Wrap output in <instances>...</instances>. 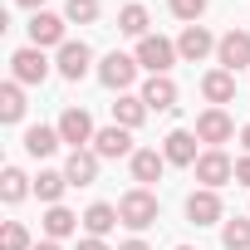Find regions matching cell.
Instances as JSON below:
<instances>
[{
	"label": "cell",
	"mask_w": 250,
	"mask_h": 250,
	"mask_svg": "<svg viewBox=\"0 0 250 250\" xmlns=\"http://www.w3.org/2000/svg\"><path fill=\"white\" fill-rule=\"evenodd\" d=\"M118 216H123V226H128V230H147V226L162 216V206H157V196H152L147 187H133V191H123Z\"/></svg>",
	"instance_id": "cell-1"
},
{
	"label": "cell",
	"mask_w": 250,
	"mask_h": 250,
	"mask_svg": "<svg viewBox=\"0 0 250 250\" xmlns=\"http://www.w3.org/2000/svg\"><path fill=\"white\" fill-rule=\"evenodd\" d=\"M138 59L133 54H123V49H113V54H103V64H98V83L103 88H113V93H128L133 88V79H138Z\"/></svg>",
	"instance_id": "cell-2"
},
{
	"label": "cell",
	"mask_w": 250,
	"mask_h": 250,
	"mask_svg": "<svg viewBox=\"0 0 250 250\" xmlns=\"http://www.w3.org/2000/svg\"><path fill=\"white\" fill-rule=\"evenodd\" d=\"M54 128H59V138L79 152V147H93V138H98V128H93V118H88V108H64L59 113V123H54Z\"/></svg>",
	"instance_id": "cell-3"
},
{
	"label": "cell",
	"mask_w": 250,
	"mask_h": 250,
	"mask_svg": "<svg viewBox=\"0 0 250 250\" xmlns=\"http://www.w3.org/2000/svg\"><path fill=\"white\" fill-rule=\"evenodd\" d=\"M133 59H138L147 74H167V69H172L182 54H177V44H172V40H162V35H147V40H138Z\"/></svg>",
	"instance_id": "cell-4"
},
{
	"label": "cell",
	"mask_w": 250,
	"mask_h": 250,
	"mask_svg": "<svg viewBox=\"0 0 250 250\" xmlns=\"http://www.w3.org/2000/svg\"><path fill=\"white\" fill-rule=\"evenodd\" d=\"M191 172H196V182H201V187H211V191H221L226 182H235V162H230L221 147H206V152L196 157V167H191Z\"/></svg>",
	"instance_id": "cell-5"
},
{
	"label": "cell",
	"mask_w": 250,
	"mask_h": 250,
	"mask_svg": "<svg viewBox=\"0 0 250 250\" xmlns=\"http://www.w3.org/2000/svg\"><path fill=\"white\" fill-rule=\"evenodd\" d=\"M49 69H54V64H49L44 49H35V44H25V49L10 54V74H15V83H44Z\"/></svg>",
	"instance_id": "cell-6"
},
{
	"label": "cell",
	"mask_w": 250,
	"mask_h": 250,
	"mask_svg": "<svg viewBox=\"0 0 250 250\" xmlns=\"http://www.w3.org/2000/svg\"><path fill=\"white\" fill-rule=\"evenodd\" d=\"M88 64H93V49H88L83 40H64L59 54H54V69H59L69 83H79V79L88 74Z\"/></svg>",
	"instance_id": "cell-7"
},
{
	"label": "cell",
	"mask_w": 250,
	"mask_h": 250,
	"mask_svg": "<svg viewBox=\"0 0 250 250\" xmlns=\"http://www.w3.org/2000/svg\"><path fill=\"white\" fill-rule=\"evenodd\" d=\"M216 64L221 69H250V30H226L221 44H216Z\"/></svg>",
	"instance_id": "cell-8"
},
{
	"label": "cell",
	"mask_w": 250,
	"mask_h": 250,
	"mask_svg": "<svg viewBox=\"0 0 250 250\" xmlns=\"http://www.w3.org/2000/svg\"><path fill=\"white\" fill-rule=\"evenodd\" d=\"M187 221H191V226H216V221H226L221 196H216L211 187H196V191L187 196Z\"/></svg>",
	"instance_id": "cell-9"
},
{
	"label": "cell",
	"mask_w": 250,
	"mask_h": 250,
	"mask_svg": "<svg viewBox=\"0 0 250 250\" xmlns=\"http://www.w3.org/2000/svg\"><path fill=\"white\" fill-rule=\"evenodd\" d=\"M196 138H201L206 147H221V143H230V138H235V123H230V113H226V108H206V113L196 118Z\"/></svg>",
	"instance_id": "cell-10"
},
{
	"label": "cell",
	"mask_w": 250,
	"mask_h": 250,
	"mask_svg": "<svg viewBox=\"0 0 250 250\" xmlns=\"http://www.w3.org/2000/svg\"><path fill=\"white\" fill-rule=\"evenodd\" d=\"M216 44H221V40H216L206 25H187V30H182V40H177V54H182L187 64H201L206 54H216Z\"/></svg>",
	"instance_id": "cell-11"
},
{
	"label": "cell",
	"mask_w": 250,
	"mask_h": 250,
	"mask_svg": "<svg viewBox=\"0 0 250 250\" xmlns=\"http://www.w3.org/2000/svg\"><path fill=\"white\" fill-rule=\"evenodd\" d=\"M64 25H69L64 15L35 10V15H30V44H35V49H44V44H54V49H59V44H64Z\"/></svg>",
	"instance_id": "cell-12"
},
{
	"label": "cell",
	"mask_w": 250,
	"mask_h": 250,
	"mask_svg": "<svg viewBox=\"0 0 250 250\" xmlns=\"http://www.w3.org/2000/svg\"><path fill=\"white\" fill-rule=\"evenodd\" d=\"M196 133H187V128H177V133H167V143H162V157H167V167H196Z\"/></svg>",
	"instance_id": "cell-13"
},
{
	"label": "cell",
	"mask_w": 250,
	"mask_h": 250,
	"mask_svg": "<svg viewBox=\"0 0 250 250\" xmlns=\"http://www.w3.org/2000/svg\"><path fill=\"white\" fill-rule=\"evenodd\" d=\"M201 98H206L211 108L235 103V74H230V69H211V74H201Z\"/></svg>",
	"instance_id": "cell-14"
},
{
	"label": "cell",
	"mask_w": 250,
	"mask_h": 250,
	"mask_svg": "<svg viewBox=\"0 0 250 250\" xmlns=\"http://www.w3.org/2000/svg\"><path fill=\"white\" fill-rule=\"evenodd\" d=\"M143 103H147V113H172V108H177V83H172L167 74H147Z\"/></svg>",
	"instance_id": "cell-15"
},
{
	"label": "cell",
	"mask_w": 250,
	"mask_h": 250,
	"mask_svg": "<svg viewBox=\"0 0 250 250\" xmlns=\"http://www.w3.org/2000/svg\"><path fill=\"white\" fill-rule=\"evenodd\" d=\"M128 167H133V182H138V187H152V182H162L167 157H162L157 147H138V152L128 157Z\"/></svg>",
	"instance_id": "cell-16"
},
{
	"label": "cell",
	"mask_w": 250,
	"mask_h": 250,
	"mask_svg": "<svg viewBox=\"0 0 250 250\" xmlns=\"http://www.w3.org/2000/svg\"><path fill=\"white\" fill-rule=\"evenodd\" d=\"M64 177H69V187H93V182H98V152H93V147H79V152H69V162H64Z\"/></svg>",
	"instance_id": "cell-17"
},
{
	"label": "cell",
	"mask_w": 250,
	"mask_h": 250,
	"mask_svg": "<svg viewBox=\"0 0 250 250\" xmlns=\"http://www.w3.org/2000/svg\"><path fill=\"white\" fill-rule=\"evenodd\" d=\"M93 152H98V157H133L138 147H133V133L113 123V128H98V138H93Z\"/></svg>",
	"instance_id": "cell-18"
},
{
	"label": "cell",
	"mask_w": 250,
	"mask_h": 250,
	"mask_svg": "<svg viewBox=\"0 0 250 250\" xmlns=\"http://www.w3.org/2000/svg\"><path fill=\"white\" fill-rule=\"evenodd\" d=\"M40 226H44V240H69V235H74V230L83 226V216H74L69 206H49Z\"/></svg>",
	"instance_id": "cell-19"
},
{
	"label": "cell",
	"mask_w": 250,
	"mask_h": 250,
	"mask_svg": "<svg viewBox=\"0 0 250 250\" xmlns=\"http://www.w3.org/2000/svg\"><path fill=\"white\" fill-rule=\"evenodd\" d=\"M143 118H147V103H143V93H118V103H113V123L118 128H143Z\"/></svg>",
	"instance_id": "cell-20"
},
{
	"label": "cell",
	"mask_w": 250,
	"mask_h": 250,
	"mask_svg": "<svg viewBox=\"0 0 250 250\" xmlns=\"http://www.w3.org/2000/svg\"><path fill=\"white\" fill-rule=\"evenodd\" d=\"M113 226H123L118 206H108V201H93V206L83 211V230H88V235H98V240H103V235H108Z\"/></svg>",
	"instance_id": "cell-21"
},
{
	"label": "cell",
	"mask_w": 250,
	"mask_h": 250,
	"mask_svg": "<svg viewBox=\"0 0 250 250\" xmlns=\"http://www.w3.org/2000/svg\"><path fill=\"white\" fill-rule=\"evenodd\" d=\"M59 143H64V138H59V128H44V123L25 133V152H30V157H54V152H59Z\"/></svg>",
	"instance_id": "cell-22"
},
{
	"label": "cell",
	"mask_w": 250,
	"mask_h": 250,
	"mask_svg": "<svg viewBox=\"0 0 250 250\" xmlns=\"http://www.w3.org/2000/svg\"><path fill=\"white\" fill-rule=\"evenodd\" d=\"M25 118V83H5L0 88V123H20Z\"/></svg>",
	"instance_id": "cell-23"
},
{
	"label": "cell",
	"mask_w": 250,
	"mask_h": 250,
	"mask_svg": "<svg viewBox=\"0 0 250 250\" xmlns=\"http://www.w3.org/2000/svg\"><path fill=\"white\" fill-rule=\"evenodd\" d=\"M0 196H5V206H20L30 196V177L20 167H5V172H0Z\"/></svg>",
	"instance_id": "cell-24"
},
{
	"label": "cell",
	"mask_w": 250,
	"mask_h": 250,
	"mask_svg": "<svg viewBox=\"0 0 250 250\" xmlns=\"http://www.w3.org/2000/svg\"><path fill=\"white\" fill-rule=\"evenodd\" d=\"M221 245H226V250H250V216L221 221Z\"/></svg>",
	"instance_id": "cell-25"
},
{
	"label": "cell",
	"mask_w": 250,
	"mask_h": 250,
	"mask_svg": "<svg viewBox=\"0 0 250 250\" xmlns=\"http://www.w3.org/2000/svg\"><path fill=\"white\" fill-rule=\"evenodd\" d=\"M64 187H69V177H64V172H40V177H35V196H40L44 206H59Z\"/></svg>",
	"instance_id": "cell-26"
},
{
	"label": "cell",
	"mask_w": 250,
	"mask_h": 250,
	"mask_svg": "<svg viewBox=\"0 0 250 250\" xmlns=\"http://www.w3.org/2000/svg\"><path fill=\"white\" fill-rule=\"evenodd\" d=\"M118 30L128 35V40H147V10L143 5H123L118 10Z\"/></svg>",
	"instance_id": "cell-27"
},
{
	"label": "cell",
	"mask_w": 250,
	"mask_h": 250,
	"mask_svg": "<svg viewBox=\"0 0 250 250\" xmlns=\"http://www.w3.org/2000/svg\"><path fill=\"white\" fill-rule=\"evenodd\" d=\"M103 10H98V0H69V5H64V20L69 25H93Z\"/></svg>",
	"instance_id": "cell-28"
},
{
	"label": "cell",
	"mask_w": 250,
	"mask_h": 250,
	"mask_svg": "<svg viewBox=\"0 0 250 250\" xmlns=\"http://www.w3.org/2000/svg\"><path fill=\"white\" fill-rule=\"evenodd\" d=\"M0 250H35V240H30V230L20 221H5V230H0Z\"/></svg>",
	"instance_id": "cell-29"
},
{
	"label": "cell",
	"mask_w": 250,
	"mask_h": 250,
	"mask_svg": "<svg viewBox=\"0 0 250 250\" xmlns=\"http://www.w3.org/2000/svg\"><path fill=\"white\" fill-rule=\"evenodd\" d=\"M167 5H172V15L187 20V25H196V20L206 15V0H167Z\"/></svg>",
	"instance_id": "cell-30"
},
{
	"label": "cell",
	"mask_w": 250,
	"mask_h": 250,
	"mask_svg": "<svg viewBox=\"0 0 250 250\" xmlns=\"http://www.w3.org/2000/svg\"><path fill=\"white\" fill-rule=\"evenodd\" d=\"M235 182H240V187H250V152H245V157H235Z\"/></svg>",
	"instance_id": "cell-31"
},
{
	"label": "cell",
	"mask_w": 250,
	"mask_h": 250,
	"mask_svg": "<svg viewBox=\"0 0 250 250\" xmlns=\"http://www.w3.org/2000/svg\"><path fill=\"white\" fill-rule=\"evenodd\" d=\"M79 250H113V245H108V240H98V235H83V240H79Z\"/></svg>",
	"instance_id": "cell-32"
},
{
	"label": "cell",
	"mask_w": 250,
	"mask_h": 250,
	"mask_svg": "<svg viewBox=\"0 0 250 250\" xmlns=\"http://www.w3.org/2000/svg\"><path fill=\"white\" fill-rule=\"evenodd\" d=\"M118 250H152V245H147V240H138V235H133V240H123V245H118Z\"/></svg>",
	"instance_id": "cell-33"
},
{
	"label": "cell",
	"mask_w": 250,
	"mask_h": 250,
	"mask_svg": "<svg viewBox=\"0 0 250 250\" xmlns=\"http://www.w3.org/2000/svg\"><path fill=\"white\" fill-rule=\"evenodd\" d=\"M15 5H25V10H44V0H15Z\"/></svg>",
	"instance_id": "cell-34"
},
{
	"label": "cell",
	"mask_w": 250,
	"mask_h": 250,
	"mask_svg": "<svg viewBox=\"0 0 250 250\" xmlns=\"http://www.w3.org/2000/svg\"><path fill=\"white\" fill-rule=\"evenodd\" d=\"M35 250H64V245H59V240H40Z\"/></svg>",
	"instance_id": "cell-35"
},
{
	"label": "cell",
	"mask_w": 250,
	"mask_h": 250,
	"mask_svg": "<svg viewBox=\"0 0 250 250\" xmlns=\"http://www.w3.org/2000/svg\"><path fill=\"white\" fill-rule=\"evenodd\" d=\"M240 143H245V152H250V123H245V128H240Z\"/></svg>",
	"instance_id": "cell-36"
},
{
	"label": "cell",
	"mask_w": 250,
	"mask_h": 250,
	"mask_svg": "<svg viewBox=\"0 0 250 250\" xmlns=\"http://www.w3.org/2000/svg\"><path fill=\"white\" fill-rule=\"evenodd\" d=\"M177 250H191V245H177Z\"/></svg>",
	"instance_id": "cell-37"
}]
</instances>
